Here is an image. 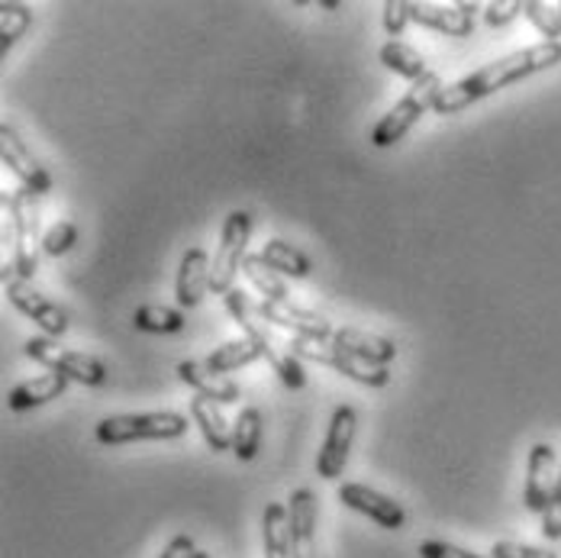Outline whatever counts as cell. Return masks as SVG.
I'll list each match as a JSON object with an SVG mask.
<instances>
[{
	"label": "cell",
	"mask_w": 561,
	"mask_h": 558,
	"mask_svg": "<svg viewBox=\"0 0 561 558\" xmlns=\"http://www.w3.org/2000/svg\"><path fill=\"white\" fill-rule=\"evenodd\" d=\"M561 65V43H536V46H526V49H516L510 56L497 58L465 78H458L455 84L443 88L439 101H436V111L439 116H458L468 107H474L478 101L504 91L510 84H519L539 71H549Z\"/></svg>",
	"instance_id": "1"
},
{
	"label": "cell",
	"mask_w": 561,
	"mask_h": 558,
	"mask_svg": "<svg viewBox=\"0 0 561 558\" xmlns=\"http://www.w3.org/2000/svg\"><path fill=\"white\" fill-rule=\"evenodd\" d=\"M224 300H226L229 317L236 320V327L242 330V335H249V339L262 349V358L272 365V372L278 375L280 385H284V388H290V391H304V388H307L304 362L290 352L287 339H280L278 330L259 317V307L249 300V294H245L242 287H232Z\"/></svg>",
	"instance_id": "2"
},
{
	"label": "cell",
	"mask_w": 561,
	"mask_h": 558,
	"mask_svg": "<svg viewBox=\"0 0 561 558\" xmlns=\"http://www.w3.org/2000/svg\"><path fill=\"white\" fill-rule=\"evenodd\" d=\"M3 217L10 226V242H13V272L20 278L33 281L39 272V249H43V220L36 207V194L26 187L3 191Z\"/></svg>",
	"instance_id": "3"
},
{
	"label": "cell",
	"mask_w": 561,
	"mask_h": 558,
	"mask_svg": "<svg viewBox=\"0 0 561 558\" xmlns=\"http://www.w3.org/2000/svg\"><path fill=\"white\" fill-rule=\"evenodd\" d=\"M191 430V420L178 410L156 413H116L104 417L94 426V440L101 446H129V443H156V440H181Z\"/></svg>",
	"instance_id": "4"
},
{
	"label": "cell",
	"mask_w": 561,
	"mask_h": 558,
	"mask_svg": "<svg viewBox=\"0 0 561 558\" xmlns=\"http://www.w3.org/2000/svg\"><path fill=\"white\" fill-rule=\"evenodd\" d=\"M439 94H443V78L436 71H430L426 78H420L416 84H410V91L375 123L371 146L375 149H391V146H397L426 113L436 111Z\"/></svg>",
	"instance_id": "5"
},
{
	"label": "cell",
	"mask_w": 561,
	"mask_h": 558,
	"mask_svg": "<svg viewBox=\"0 0 561 558\" xmlns=\"http://www.w3.org/2000/svg\"><path fill=\"white\" fill-rule=\"evenodd\" d=\"M26 358L39 362L43 368H49L53 375H61L68 382H78L84 388H104L107 385V365L88 352H75V349H61V342L53 335H33L23 345Z\"/></svg>",
	"instance_id": "6"
},
{
	"label": "cell",
	"mask_w": 561,
	"mask_h": 558,
	"mask_svg": "<svg viewBox=\"0 0 561 558\" xmlns=\"http://www.w3.org/2000/svg\"><path fill=\"white\" fill-rule=\"evenodd\" d=\"M249 239H252V214L245 210H232L226 217L220 229V242H217V255L210 265V291L217 297H226L236 287V275L249 255Z\"/></svg>",
	"instance_id": "7"
},
{
	"label": "cell",
	"mask_w": 561,
	"mask_h": 558,
	"mask_svg": "<svg viewBox=\"0 0 561 558\" xmlns=\"http://www.w3.org/2000/svg\"><path fill=\"white\" fill-rule=\"evenodd\" d=\"M287 345L290 352L300 358V362H317L323 368H333L336 375L362 385V388H388L391 385V372L388 368H371V365H362L355 362L352 355H345L336 342H313V339H294L287 335Z\"/></svg>",
	"instance_id": "8"
},
{
	"label": "cell",
	"mask_w": 561,
	"mask_h": 558,
	"mask_svg": "<svg viewBox=\"0 0 561 558\" xmlns=\"http://www.w3.org/2000/svg\"><path fill=\"white\" fill-rule=\"evenodd\" d=\"M3 294H7V300L26 317V320H33L43 335H53V339H61V335L68 333V314L58 307L56 300H49L46 294H39L36 287H33V281L20 278L10 265H3Z\"/></svg>",
	"instance_id": "9"
},
{
	"label": "cell",
	"mask_w": 561,
	"mask_h": 558,
	"mask_svg": "<svg viewBox=\"0 0 561 558\" xmlns=\"http://www.w3.org/2000/svg\"><path fill=\"white\" fill-rule=\"evenodd\" d=\"M259 317L265 323H272L275 330H284L294 339H313V342H333V323L307 307H297L290 300H262L259 304Z\"/></svg>",
	"instance_id": "10"
},
{
	"label": "cell",
	"mask_w": 561,
	"mask_h": 558,
	"mask_svg": "<svg viewBox=\"0 0 561 558\" xmlns=\"http://www.w3.org/2000/svg\"><path fill=\"white\" fill-rule=\"evenodd\" d=\"M355 430H358L355 407H348V403L336 407L333 420H330V430H327V440H323V448L317 455V475L323 481H339L342 478V471L348 465V455H352Z\"/></svg>",
	"instance_id": "11"
},
{
	"label": "cell",
	"mask_w": 561,
	"mask_h": 558,
	"mask_svg": "<svg viewBox=\"0 0 561 558\" xmlns=\"http://www.w3.org/2000/svg\"><path fill=\"white\" fill-rule=\"evenodd\" d=\"M0 162L30 194L39 197V194L53 191V174L39 166V159L26 149V143L20 139V133L10 123H0Z\"/></svg>",
	"instance_id": "12"
},
{
	"label": "cell",
	"mask_w": 561,
	"mask_h": 558,
	"mask_svg": "<svg viewBox=\"0 0 561 558\" xmlns=\"http://www.w3.org/2000/svg\"><path fill=\"white\" fill-rule=\"evenodd\" d=\"M559 455L549 443H536L529 448L526 458V488H523V506L529 513H546L552 494H556V481H559Z\"/></svg>",
	"instance_id": "13"
},
{
	"label": "cell",
	"mask_w": 561,
	"mask_h": 558,
	"mask_svg": "<svg viewBox=\"0 0 561 558\" xmlns=\"http://www.w3.org/2000/svg\"><path fill=\"white\" fill-rule=\"evenodd\" d=\"M478 3H410V20L449 36V39H468L474 33V13Z\"/></svg>",
	"instance_id": "14"
},
{
	"label": "cell",
	"mask_w": 561,
	"mask_h": 558,
	"mask_svg": "<svg viewBox=\"0 0 561 558\" xmlns=\"http://www.w3.org/2000/svg\"><path fill=\"white\" fill-rule=\"evenodd\" d=\"M336 494H339V501L345 503L348 510H355V513L368 516V520H371V523H378L381 529H403V523H407V510L393 501V498L381 494V491H375V488H368V485L345 481V485H339Z\"/></svg>",
	"instance_id": "15"
},
{
	"label": "cell",
	"mask_w": 561,
	"mask_h": 558,
	"mask_svg": "<svg viewBox=\"0 0 561 558\" xmlns=\"http://www.w3.org/2000/svg\"><path fill=\"white\" fill-rule=\"evenodd\" d=\"M317 520H320V503L310 488H297L287 498V526H290V543L294 558H320L317 556Z\"/></svg>",
	"instance_id": "16"
},
{
	"label": "cell",
	"mask_w": 561,
	"mask_h": 558,
	"mask_svg": "<svg viewBox=\"0 0 561 558\" xmlns=\"http://www.w3.org/2000/svg\"><path fill=\"white\" fill-rule=\"evenodd\" d=\"M333 342H336L345 355H352L355 362L371 365V368H388L393 358H397V342L393 339L368 333V330H358V327H342V330H336Z\"/></svg>",
	"instance_id": "17"
},
{
	"label": "cell",
	"mask_w": 561,
	"mask_h": 558,
	"mask_svg": "<svg viewBox=\"0 0 561 558\" xmlns=\"http://www.w3.org/2000/svg\"><path fill=\"white\" fill-rule=\"evenodd\" d=\"M210 259L201 246L187 249L181 255V265H178V281H174V297L184 310L197 307L204 300V294L210 291Z\"/></svg>",
	"instance_id": "18"
},
{
	"label": "cell",
	"mask_w": 561,
	"mask_h": 558,
	"mask_svg": "<svg viewBox=\"0 0 561 558\" xmlns=\"http://www.w3.org/2000/svg\"><path fill=\"white\" fill-rule=\"evenodd\" d=\"M178 378L187 388H194V394L207 397V400H217V403H236V400H242V388L232 378H226V375H214L204 362H194V358L181 362L178 365Z\"/></svg>",
	"instance_id": "19"
},
{
	"label": "cell",
	"mask_w": 561,
	"mask_h": 558,
	"mask_svg": "<svg viewBox=\"0 0 561 558\" xmlns=\"http://www.w3.org/2000/svg\"><path fill=\"white\" fill-rule=\"evenodd\" d=\"M191 420L197 423V430H201V436H204L210 452L220 455L226 448H232V426L226 423L217 400H207V397L194 394L191 397Z\"/></svg>",
	"instance_id": "20"
},
{
	"label": "cell",
	"mask_w": 561,
	"mask_h": 558,
	"mask_svg": "<svg viewBox=\"0 0 561 558\" xmlns=\"http://www.w3.org/2000/svg\"><path fill=\"white\" fill-rule=\"evenodd\" d=\"M68 378H61V375H36V378H30V382H23V385H16L13 391L7 394V407L10 410H16V413H23V410H33V407H43V403H49V400H58L61 394L68 391Z\"/></svg>",
	"instance_id": "21"
},
{
	"label": "cell",
	"mask_w": 561,
	"mask_h": 558,
	"mask_svg": "<svg viewBox=\"0 0 561 558\" xmlns=\"http://www.w3.org/2000/svg\"><path fill=\"white\" fill-rule=\"evenodd\" d=\"M259 255H262V262L275 275H284V278L304 281L310 278V272H313V262L300 249H294L290 242H284V239H265V246H262Z\"/></svg>",
	"instance_id": "22"
},
{
	"label": "cell",
	"mask_w": 561,
	"mask_h": 558,
	"mask_svg": "<svg viewBox=\"0 0 561 558\" xmlns=\"http://www.w3.org/2000/svg\"><path fill=\"white\" fill-rule=\"evenodd\" d=\"M265 440V417L259 407H242L232 420V455L239 462H252Z\"/></svg>",
	"instance_id": "23"
},
{
	"label": "cell",
	"mask_w": 561,
	"mask_h": 558,
	"mask_svg": "<svg viewBox=\"0 0 561 558\" xmlns=\"http://www.w3.org/2000/svg\"><path fill=\"white\" fill-rule=\"evenodd\" d=\"M259 358H262V349L249 335H242V339H232V342H224L220 349H214L204 358V365L214 375H229V372H239V368H245V365H252Z\"/></svg>",
	"instance_id": "24"
},
{
	"label": "cell",
	"mask_w": 561,
	"mask_h": 558,
	"mask_svg": "<svg viewBox=\"0 0 561 558\" xmlns=\"http://www.w3.org/2000/svg\"><path fill=\"white\" fill-rule=\"evenodd\" d=\"M381 65L393 71L397 78H407L410 84H416L420 78H426L430 75V68H426V58L420 56L413 46H407L403 39H388L385 46H381Z\"/></svg>",
	"instance_id": "25"
},
{
	"label": "cell",
	"mask_w": 561,
	"mask_h": 558,
	"mask_svg": "<svg viewBox=\"0 0 561 558\" xmlns=\"http://www.w3.org/2000/svg\"><path fill=\"white\" fill-rule=\"evenodd\" d=\"M262 536H265V558H294L290 526H287V506L268 503L262 513Z\"/></svg>",
	"instance_id": "26"
},
{
	"label": "cell",
	"mask_w": 561,
	"mask_h": 558,
	"mask_svg": "<svg viewBox=\"0 0 561 558\" xmlns=\"http://www.w3.org/2000/svg\"><path fill=\"white\" fill-rule=\"evenodd\" d=\"M184 314L174 310V307H162V304H142L136 307L133 314V327L139 333H152V335H174L184 330Z\"/></svg>",
	"instance_id": "27"
},
{
	"label": "cell",
	"mask_w": 561,
	"mask_h": 558,
	"mask_svg": "<svg viewBox=\"0 0 561 558\" xmlns=\"http://www.w3.org/2000/svg\"><path fill=\"white\" fill-rule=\"evenodd\" d=\"M242 272H245L249 284L262 294V300H290L287 284L280 281V275H275V272L262 262V255H245Z\"/></svg>",
	"instance_id": "28"
},
{
	"label": "cell",
	"mask_w": 561,
	"mask_h": 558,
	"mask_svg": "<svg viewBox=\"0 0 561 558\" xmlns=\"http://www.w3.org/2000/svg\"><path fill=\"white\" fill-rule=\"evenodd\" d=\"M33 26V13L26 3H13V0H3L0 3V49H13L23 33Z\"/></svg>",
	"instance_id": "29"
},
{
	"label": "cell",
	"mask_w": 561,
	"mask_h": 558,
	"mask_svg": "<svg viewBox=\"0 0 561 558\" xmlns=\"http://www.w3.org/2000/svg\"><path fill=\"white\" fill-rule=\"evenodd\" d=\"M523 16L542 33V43H561V10L559 3H539V0H526L523 3Z\"/></svg>",
	"instance_id": "30"
},
{
	"label": "cell",
	"mask_w": 561,
	"mask_h": 558,
	"mask_svg": "<svg viewBox=\"0 0 561 558\" xmlns=\"http://www.w3.org/2000/svg\"><path fill=\"white\" fill-rule=\"evenodd\" d=\"M75 242H78V226L71 224V220H58L56 226H49V229L43 232V252H46L49 259L68 255V252L75 249Z\"/></svg>",
	"instance_id": "31"
},
{
	"label": "cell",
	"mask_w": 561,
	"mask_h": 558,
	"mask_svg": "<svg viewBox=\"0 0 561 558\" xmlns=\"http://www.w3.org/2000/svg\"><path fill=\"white\" fill-rule=\"evenodd\" d=\"M523 3L526 0H494L484 7V23L491 30H501V26H510L519 13H523Z\"/></svg>",
	"instance_id": "32"
},
{
	"label": "cell",
	"mask_w": 561,
	"mask_h": 558,
	"mask_svg": "<svg viewBox=\"0 0 561 558\" xmlns=\"http://www.w3.org/2000/svg\"><path fill=\"white\" fill-rule=\"evenodd\" d=\"M381 10H385V33L391 39H400L403 30H407V23H413L410 20V0H388Z\"/></svg>",
	"instance_id": "33"
},
{
	"label": "cell",
	"mask_w": 561,
	"mask_h": 558,
	"mask_svg": "<svg viewBox=\"0 0 561 558\" xmlns=\"http://www.w3.org/2000/svg\"><path fill=\"white\" fill-rule=\"evenodd\" d=\"M416 556L420 558H494V556H478V553H471V549L451 546V543H443V539H426V543H420Z\"/></svg>",
	"instance_id": "34"
},
{
	"label": "cell",
	"mask_w": 561,
	"mask_h": 558,
	"mask_svg": "<svg viewBox=\"0 0 561 558\" xmlns=\"http://www.w3.org/2000/svg\"><path fill=\"white\" fill-rule=\"evenodd\" d=\"M491 556H494V558H559L556 553H549V549H539V546H526V543H510V539H501V543H494Z\"/></svg>",
	"instance_id": "35"
},
{
	"label": "cell",
	"mask_w": 561,
	"mask_h": 558,
	"mask_svg": "<svg viewBox=\"0 0 561 558\" xmlns=\"http://www.w3.org/2000/svg\"><path fill=\"white\" fill-rule=\"evenodd\" d=\"M542 536H546L549 543H559L561 539V465H559V481H556L552 503H549V510L542 513Z\"/></svg>",
	"instance_id": "36"
},
{
	"label": "cell",
	"mask_w": 561,
	"mask_h": 558,
	"mask_svg": "<svg viewBox=\"0 0 561 558\" xmlns=\"http://www.w3.org/2000/svg\"><path fill=\"white\" fill-rule=\"evenodd\" d=\"M194 553H197L194 539L181 533V536H174L169 546L162 549V556H159V558H194Z\"/></svg>",
	"instance_id": "37"
},
{
	"label": "cell",
	"mask_w": 561,
	"mask_h": 558,
	"mask_svg": "<svg viewBox=\"0 0 561 558\" xmlns=\"http://www.w3.org/2000/svg\"><path fill=\"white\" fill-rule=\"evenodd\" d=\"M320 7H323V10H339L342 3H339V0H320Z\"/></svg>",
	"instance_id": "38"
},
{
	"label": "cell",
	"mask_w": 561,
	"mask_h": 558,
	"mask_svg": "<svg viewBox=\"0 0 561 558\" xmlns=\"http://www.w3.org/2000/svg\"><path fill=\"white\" fill-rule=\"evenodd\" d=\"M194 558H210V553H201V549H197V553H194Z\"/></svg>",
	"instance_id": "39"
},
{
	"label": "cell",
	"mask_w": 561,
	"mask_h": 558,
	"mask_svg": "<svg viewBox=\"0 0 561 558\" xmlns=\"http://www.w3.org/2000/svg\"><path fill=\"white\" fill-rule=\"evenodd\" d=\"M559 10H561V3H559Z\"/></svg>",
	"instance_id": "40"
}]
</instances>
